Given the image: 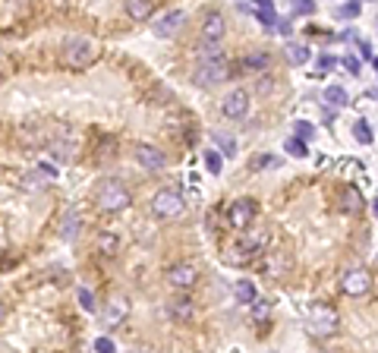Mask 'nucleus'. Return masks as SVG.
I'll return each mask as SVG.
<instances>
[{
    "instance_id": "1",
    "label": "nucleus",
    "mask_w": 378,
    "mask_h": 353,
    "mask_svg": "<svg viewBox=\"0 0 378 353\" xmlns=\"http://www.w3.org/2000/svg\"><path fill=\"white\" fill-rule=\"evenodd\" d=\"M94 205L101 208V212H111V215H117V212H126V208L133 205V196H130V189L123 186L120 180H114V176H104V180L94 186Z\"/></svg>"
},
{
    "instance_id": "2",
    "label": "nucleus",
    "mask_w": 378,
    "mask_h": 353,
    "mask_svg": "<svg viewBox=\"0 0 378 353\" xmlns=\"http://www.w3.org/2000/svg\"><path fill=\"white\" fill-rule=\"evenodd\" d=\"M60 60H63V66H70V70H85V66H92L94 60H98V44H94L92 38L73 35L60 47Z\"/></svg>"
},
{
    "instance_id": "3",
    "label": "nucleus",
    "mask_w": 378,
    "mask_h": 353,
    "mask_svg": "<svg viewBox=\"0 0 378 353\" xmlns=\"http://www.w3.org/2000/svg\"><path fill=\"white\" fill-rule=\"evenodd\" d=\"M231 76H233L231 64H227L224 57H212V60H199V66H195V73H193V83L202 88H214V85L227 83Z\"/></svg>"
},
{
    "instance_id": "4",
    "label": "nucleus",
    "mask_w": 378,
    "mask_h": 353,
    "mask_svg": "<svg viewBox=\"0 0 378 353\" xmlns=\"http://www.w3.org/2000/svg\"><path fill=\"white\" fill-rule=\"evenodd\" d=\"M186 212V199L177 193V189H158L154 193V199H152V215L154 218H161V221H173V218H180V215Z\"/></svg>"
},
{
    "instance_id": "5",
    "label": "nucleus",
    "mask_w": 378,
    "mask_h": 353,
    "mask_svg": "<svg viewBox=\"0 0 378 353\" xmlns=\"http://www.w3.org/2000/svg\"><path fill=\"white\" fill-rule=\"evenodd\" d=\"M262 249H265V234H243L224 253V259L231 265H246V262H252Z\"/></svg>"
},
{
    "instance_id": "6",
    "label": "nucleus",
    "mask_w": 378,
    "mask_h": 353,
    "mask_svg": "<svg viewBox=\"0 0 378 353\" xmlns=\"http://www.w3.org/2000/svg\"><path fill=\"white\" fill-rule=\"evenodd\" d=\"M337 312L328 309V306H315L312 312H309V335L315 337H331L337 331Z\"/></svg>"
},
{
    "instance_id": "7",
    "label": "nucleus",
    "mask_w": 378,
    "mask_h": 353,
    "mask_svg": "<svg viewBox=\"0 0 378 353\" xmlns=\"http://www.w3.org/2000/svg\"><path fill=\"white\" fill-rule=\"evenodd\" d=\"M130 300H126L123 294H117V297H111L107 300V306L104 312H101V322H104V328H117V325H123L126 318H130Z\"/></svg>"
},
{
    "instance_id": "8",
    "label": "nucleus",
    "mask_w": 378,
    "mask_h": 353,
    "mask_svg": "<svg viewBox=\"0 0 378 353\" xmlns=\"http://www.w3.org/2000/svg\"><path fill=\"white\" fill-rule=\"evenodd\" d=\"M369 287H372V275H369V268H353L341 277V294H347V297H362Z\"/></svg>"
},
{
    "instance_id": "9",
    "label": "nucleus",
    "mask_w": 378,
    "mask_h": 353,
    "mask_svg": "<svg viewBox=\"0 0 378 353\" xmlns=\"http://www.w3.org/2000/svg\"><path fill=\"white\" fill-rule=\"evenodd\" d=\"M255 221V202L252 199H236L231 208H227V224L236 230H246L249 224Z\"/></svg>"
},
{
    "instance_id": "10",
    "label": "nucleus",
    "mask_w": 378,
    "mask_h": 353,
    "mask_svg": "<svg viewBox=\"0 0 378 353\" xmlns=\"http://www.w3.org/2000/svg\"><path fill=\"white\" fill-rule=\"evenodd\" d=\"M221 111H224V117H231V120H243L249 114V92L246 88H233V92H227Z\"/></svg>"
},
{
    "instance_id": "11",
    "label": "nucleus",
    "mask_w": 378,
    "mask_h": 353,
    "mask_svg": "<svg viewBox=\"0 0 378 353\" xmlns=\"http://www.w3.org/2000/svg\"><path fill=\"white\" fill-rule=\"evenodd\" d=\"M183 23H186V13L183 10H171V13H164V16L152 25V32L158 38H173L180 29H183Z\"/></svg>"
},
{
    "instance_id": "12",
    "label": "nucleus",
    "mask_w": 378,
    "mask_h": 353,
    "mask_svg": "<svg viewBox=\"0 0 378 353\" xmlns=\"http://www.w3.org/2000/svg\"><path fill=\"white\" fill-rule=\"evenodd\" d=\"M195 281H199V271H195L193 265L180 262V265H173V268H167V284H171V287H177V290H189Z\"/></svg>"
},
{
    "instance_id": "13",
    "label": "nucleus",
    "mask_w": 378,
    "mask_h": 353,
    "mask_svg": "<svg viewBox=\"0 0 378 353\" xmlns=\"http://www.w3.org/2000/svg\"><path fill=\"white\" fill-rule=\"evenodd\" d=\"M136 161L145 171H161V167L167 164L164 152H161L158 145H148V142H142V145H136Z\"/></svg>"
},
{
    "instance_id": "14",
    "label": "nucleus",
    "mask_w": 378,
    "mask_h": 353,
    "mask_svg": "<svg viewBox=\"0 0 378 353\" xmlns=\"http://www.w3.org/2000/svg\"><path fill=\"white\" fill-rule=\"evenodd\" d=\"M224 32H227L224 16H221V13H205V23H202V38H205V42H221V38H224Z\"/></svg>"
},
{
    "instance_id": "15",
    "label": "nucleus",
    "mask_w": 378,
    "mask_h": 353,
    "mask_svg": "<svg viewBox=\"0 0 378 353\" xmlns=\"http://www.w3.org/2000/svg\"><path fill=\"white\" fill-rule=\"evenodd\" d=\"M123 6H126V16H130L133 23H145L154 13V0H126Z\"/></svg>"
},
{
    "instance_id": "16",
    "label": "nucleus",
    "mask_w": 378,
    "mask_h": 353,
    "mask_svg": "<svg viewBox=\"0 0 378 353\" xmlns=\"http://www.w3.org/2000/svg\"><path fill=\"white\" fill-rule=\"evenodd\" d=\"M284 57H287L290 66H303V64H309V47L300 44V42H290L284 47Z\"/></svg>"
},
{
    "instance_id": "17",
    "label": "nucleus",
    "mask_w": 378,
    "mask_h": 353,
    "mask_svg": "<svg viewBox=\"0 0 378 353\" xmlns=\"http://www.w3.org/2000/svg\"><path fill=\"white\" fill-rule=\"evenodd\" d=\"M360 208H362L360 189H356V186H347V189H343V199H341V212H343V215H356Z\"/></svg>"
},
{
    "instance_id": "18",
    "label": "nucleus",
    "mask_w": 378,
    "mask_h": 353,
    "mask_svg": "<svg viewBox=\"0 0 378 353\" xmlns=\"http://www.w3.org/2000/svg\"><path fill=\"white\" fill-rule=\"evenodd\" d=\"M322 98H325V104H328V107H347V104H350L347 88H341V85H328Z\"/></svg>"
},
{
    "instance_id": "19",
    "label": "nucleus",
    "mask_w": 378,
    "mask_h": 353,
    "mask_svg": "<svg viewBox=\"0 0 378 353\" xmlns=\"http://www.w3.org/2000/svg\"><path fill=\"white\" fill-rule=\"evenodd\" d=\"M94 246H98L101 256H117V246H120V237L111 234V230H104V234H98V240H94Z\"/></svg>"
},
{
    "instance_id": "20",
    "label": "nucleus",
    "mask_w": 378,
    "mask_h": 353,
    "mask_svg": "<svg viewBox=\"0 0 378 353\" xmlns=\"http://www.w3.org/2000/svg\"><path fill=\"white\" fill-rule=\"evenodd\" d=\"M233 294H236V300H240L243 306H252V303L259 300V294H255V284H252V281H236Z\"/></svg>"
},
{
    "instance_id": "21",
    "label": "nucleus",
    "mask_w": 378,
    "mask_h": 353,
    "mask_svg": "<svg viewBox=\"0 0 378 353\" xmlns=\"http://www.w3.org/2000/svg\"><path fill=\"white\" fill-rule=\"evenodd\" d=\"M353 139L360 142V145H372V142H375L372 126H369L366 120H356V124H353Z\"/></svg>"
},
{
    "instance_id": "22",
    "label": "nucleus",
    "mask_w": 378,
    "mask_h": 353,
    "mask_svg": "<svg viewBox=\"0 0 378 353\" xmlns=\"http://www.w3.org/2000/svg\"><path fill=\"white\" fill-rule=\"evenodd\" d=\"M79 221H83V218H79L76 212H70V215H66L63 224H60V237H63V240H73V237L79 234Z\"/></svg>"
},
{
    "instance_id": "23",
    "label": "nucleus",
    "mask_w": 378,
    "mask_h": 353,
    "mask_svg": "<svg viewBox=\"0 0 378 353\" xmlns=\"http://www.w3.org/2000/svg\"><path fill=\"white\" fill-rule=\"evenodd\" d=\"M284 148H287V155H293V158H306L309 155L306 139H303V136H290V139L284 142Z\"/></svg>"
},
{
    "instance_id": "24",
    "label": "nucleus",
    "mask_w": 378,
    "mask_h": 353,
    "mask_svg": "<svg viewBox=\"0 0 378 353\" xmlns=\"http://www.w3.org/2000/svg\"><path fill=\"white\" fill-rule=\"evenodd\" d=\"M167 312H171L173 322H186V318H193V306H189V300H173Z\"/></svg>"
},
{
    "instance_id": "25",
    "label": "nucleus",
    "mask_w": 378,
    "mask_h": 353,
    "mask_svg": "<svg viewBox=\"0 0 378 353\" xmlns=\"http://www.w3.org/2000/svg\"><path fill=\"white\" fill-rule=\"evenodd\" d=\"M214 145L221 148V152H224V158H233L236 155V142H233V136L231 133H214Z\"/></svg>"
},
{
    "instance_id": "26",
    "label": "nucleus",
    "mask_w": 378,
    "mask_h": 353,
    "mask_svg": "<svg viewBox=\"0 0 378 353\" xmlns=\"http://www.w3.org/2000/svg\"><path fill=\"white\" fill-rule=\"evenodd\" d=\"M205 167H208V174L218 176L221 167H224V152H205Z\"/></svg>"
},
{
    "instance_id": "27",
    "label": "nucleus",
    "mask_w": 378,
    "mask_h": 353,
    "mask_svg": "<svg viewBox=\"0 0 378 353\" xmlns=\"http://www.w3.org/2000/svg\"><path fill=\"white\" fill-rule=\"evenodd\" d=\"M79 306H83L85 312H89V316H92V312H98V303H94V294H92V290H85V287H79Z\"/></svg>"
},
{
    "instance_id": "28",
    "label": "nucleus",
    "mask_w": 378,
    "mask_h": 353,
    "mask_svg": "<svg viewBox=\"0 0 378 353\" xmlns=\"http://www.w3.org/2000/svg\"><path fill=\"white\" fill-rule=\"evenodd\" d=\"M73 148H76L73 142H54V158H60V161H73V155H76Z\"/></svg>"
},
{
    "instance_id": "29",
    "label": "nucleus",
    "mask_w": 378,
    "mask_h": 353,
    "mask_svg": "<svg viewBox=\"0 0 378 353\" xmlns=\"http://www.w3.org/2000/svg\"><path fill=\"white\" fill-rule=\"evenodd\" d=\"M290 10L300 13V16H309V13H315V0H287Z\"/></svg>"
},
{
    "instance_id": "30",
    "label": "nucleus",
    "mask_w": 378,
    "mask_h": 353,
    "mask_svg": "<svg viewBox=\"0 0 378 353\" xmlns=\"http://www.w3.org/2000/svg\"><path fill=\"white\" fill-rule=\"evenodd\" d=\"M212 57H224V54H221V47H218V42H205V44H202V51H199V60H212Z\"/></svg>"
},
{
    "instance_id": "31",
    "label": "nucleus",
    "mask_w": 378,
    "mask_h": 353,
    "mask_svg": "<svg viewBox=\"0 0 378 353\" xmlns=\"http://www.w3.org/2000/svg\"><path fill=\"white\" fill-rule=\"evenodd\" d=\"M268 312H272V303H268V300H255L252 303V318H255V322L268 318Z\"/></svg>"
},
{
    "instance_id": "32",
    "label": "nucleus",
    "mask_w": 378,
    "mask_h": 353,
    "mask_svg": "<svg viewBox=\"0 0 378 353\" xmlns=\"http://www.w3.org/2000/svg\"><path fill=\"white\" fill-rule=\"evenodd\" d=\"M334 16L337 19H356V16H360V6H356V4H343V6H337V10H334Z\"/></svg>"
},
{
    "instance_id": "33",
    "label": "nucleus",
    "mask_w": 378,
    "mask_h": 353,
    "mask_svg": "<svg viewBox=\"0 0 378 353\" xmlns=\"http://www.w3.org/2000/svg\"><path fill=\"white\" fill-rule=\"evenodd\" d=\"M268 64V54H252V57L243 60V66H249V70H265Z\"/></svg>"
},
{
    "instance_id": "34",
    "label": "nucleus",
    "mask_w": 378,
    "mask_h": 353,
    "mask_svg": "<svg viewBox=\"0 0 378 353\" xmlns=\"http://www.w3.org/2000/svg\"><path fill=\"white\" fill-rule=\"evenodd\" d=\"M296 136H303V139H312V136H315V126L312 124H309V120H296Z\"/></svg>"
},
{
    "instance_id": "35",
    "label": "nucleus",
    "mask_w": 378,
    "mask_h": 353,
    "mask_svg": "<svg viewBox=\"0 0 378 353\" xmlns=\"http://www.w3.org/2000/svg\"><path fill=\"white\" fill-rule=\"evenodd\" d=\"M341 64H343V70H347V73H353V76H360V70H362V66H360V60H356V57H343Z\"/></svg>"
},
{
    "instance_id": "36",
    "label": "nucleus",
    "mask_w": 378,
    "mask_h": 353,
    "mask_svg": "<svg viewBox=\"0 0 378 353\" xmlns=\"http://www.w3.org/2000/svg\"><path fill=\"white\" fill-rule=\"evenodd\" d=\"M334 64H337L334 57H322V60H319V70H315L312 76H325V73H328V70H331V66H334Z\"/></svg>"
},
{
    "instance_id": "37",
    "label": "nucleus",
    "mask_w": 378,
    "mask_h": 353,
    "mask_svg": "<svg viewBox=\"0 0 378 353\" xmlns=\"http://www.w3.org/2000/svg\"><path fill=\"white\" fill-rule=\"evenodd\" d=\"M94 350H98V353H111L114 341H111V337H98V341H94Z\"/></svg>"
},
{
    "instance_id": "38",
    "label": "nucleus",
    "mask_w": 378,
    "mask_h": 353,
    "mask_svg": "<svg viewBox=\"0 0 378 353\" xmlns=\"http://www.w3.org/2000/svg\"><path fill=\"white\" fill-rule=\"evenodd\" d=\"M274 164H278V161H274V158H268V155H262V158H255V161H252V171H255V167H274Z\"/></svg>"
},
{
    "instance_id": "39",
    "label": "nucleus",
    "mask_w": 378,
    "mask_h": 353,
    "mask_svg": "<svg viewBox=\"0 0 378 353\" xmlns=\"http://www.w3.org/2000/svg\"><path fill=\"white\" fill-rule=\"evenodd\" d=\"M278 32L281 35H290V32H293V23H290V19H278Z\"/></svg>"
},
{
    "instance_id": "40",
    "label": "nucleus",
    "mask_w": 378,
    "mask_h": 353,
    "mask_svg": "<svg viewBox=\"0 0 378 353\" xmlns=\"http://www.w3.org/2000/svg\"><path fill=\"white\" fill-rule=\"evenodd\" d=\"M23 183H25L29 189H42V186H44V183H42V180H35L32 174H25V180H23Z\"/></svg>"
},
{
    "instance_id": "41",
    "label": "nucleus",
    "mask_w": 378,
    "mask_h": 353,
    "mask_svg": "<svg viewBox=\"0 0 378 353\" xmlns=\"http://www.w3.org/2000/svg\"><path fill=\"white\" fill-rule=\"evenodd\" d=\"M356 44H360V54H362V57L372 60V44H369V42H356Z\"/></svg>"
},
{
    "instance_id": "42",
    "label": "nucleus",
    "mask_w": 378,
    "mask_h": 353,
    "mask_svg": "<svg viewBox=\"0 0 378 353\" xmlns=\"http://www.w3.org/2000/svg\"><path fill=\"white\" fill-rule=\"evenodd\" d=\"M372 212H375V218H378V199H375V205H372Z\"/></svg>"
},
{
    "instance_id": "43",
    "label": "nucleus",
    "mask_w": 378,
    "mask_h": 353,
    "mask_svg": "<svg viewBox=\"0 0 378 353\" xmlns=\"http://www.w3.org/2000/svg\"><path fill=\"white\" fill-rule=\"evenodd\" d=\"M369 95H372V98H378V88H372V92H369Z\"/></svg>"
}]
</instances>
